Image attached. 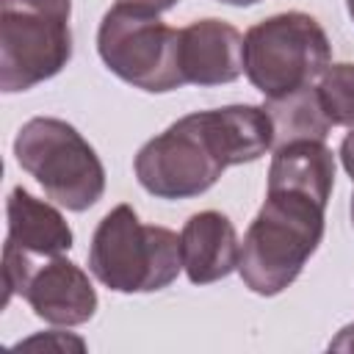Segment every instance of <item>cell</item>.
<instances>
[{"mask_svg": "<svg viewBox=\"0 0 354 354\" xmlns=\"http://www.w3.org/2000/svg\"><path fill=\"white\" fill-rule=\"evenodd\" d=\"M274 144V127L263 105H224L196 111L136 155V180L158 199H191L216 185L224 169L263 158Z\"/></svg>", "mask_w": 354, "mask_h": 354, "instance_id": "cell-1", "label": "cell"}, {"mask_svg": "<svg viewBox=\"0 0 354 354\" xmlns=\"http://www.w3.org/2000/svg\"><path fill=\"white\" fill-rule=\"evenodd\" d=\"M326 205L310 194L268 188L266 202L249 224L238 274L243 285L257 296L282 293L315 254L324 238Z\"/></svg>", "mask_w": 354, "mask_h": 354, "instance_id": "cell-2", "label": "cell"}, {"mask_svg": "<svg viewBox=\"0 0 354 354\" xmlns=\"http://www.w3.org/2000/svg\"><path fill=\"white\" fill-rule=\"evenodd\" d=\"M183 268L180 238L169 227L141 224L130 205L102 216L88 246V271L116 293H155Z\"/></svg>", "mask_w": 354, "mask_h": 354, "instance_id": "cell-3", "label": "cell"}, {"mask_svg": "<svg viewBox=\"0 0 354 354\" xmlns=\"http://www.w3.org/2000/svg\"><path fill=\"white\" fill-rule=\"evenodd\" d=\"M14 155L44 194L72 213L97 205L105 191L100 155L64 119L36 116L25 122L14 138Z\"/></svg>", "mask_w": 354, "mask_h": 354, "instance_id": "cell-4", "label": "cell"}, {"mask_svg": "<svg viewBox=\"0 0 354 354\" xmlns=\"http://www.w3.org/2000/svg\"><path fill=\"white\" fill-rule=\"evenodd\" d=\"M72 0H0V88L28 91L72 58Z\"/></svg>", "mask_w": 354, "mask_h": 354, "instance_id": "cell-5", "label": "cell"}, {"mask_svg": "<svg viewBox=\"0 0 354 354\" xmlns=\"http://www.w3.org/2000/svg\"><path fill=\"white\" fill-rule=\"evenodd\" d=\"M97 53L119 80L141 91L166 94L185 86L180 30L169 28L152 8L133 3L108 8L97 30Z\"/></svg>", "mask_w": 354, "mask_h": 354, "instance_id": "cell-6", "label": "cell"}, {"mask_svg": "<svg viewBox=\"0 0 354 354\" xmlns=\"http://www.w3.org/2000/svg\"><path fill=\"white\" fill-rule=\"evenodd\" d=\"M332 47L321 22L304 11H282L243 36V72L266 97L310 86L329 66Z\"/></svg>", "mask_w": 354, "mask_h": 354, "instance_id": "cell-7", "label": "cell"}, {"mask_svg": "<svg viewBox=\"0 0 354 354\" xmlns=\"http://www.w3.org/2000/svg\"><path fill=\"white\" fill-rule=\"evenodd\" d=\"M17 293L30 304L33 315L55 326H80L97 313V290L88 274L61 254L30 263Z\"/></svg>", "mask_w": 354, "mask_h": 354, "instance_id": "cell-8", "label": "cell"}, {"mask_svg": "<svg viewBox=\"0 0 354 354\" xmlns=\"http://www.w3.org/2000/svg\"><path fill=\"white\" fill-rule=\"evenodd\" d=\"M180 72L194 86L232 83L243 72V36L224 19H196L180 30Z\"/></svg>", "mask_w": 354, "mask_h": 354, "instance_id": "cell-9", "label": "cell"}, {"mask_svg": "<svg viewBox=\"0 0 354 354\" xmlns=\"http://www.w3.org/2000/svg\"><path fill=\"white\" fill-rule=\"evenodd\" d=\"M183 268L194 285H210L230 277L241 260V243L232 221L218 210L194 213L180 235Z\"/></svg>", "mask_w": 354, "mask_h": 354, "instance_id": "cell-10", "label": "cell"}, {"mask_svg": "<svg viewBox=\"0 0 354 354\" xmlns=\"http://www.w3.org/2000/svg\"><path fill=\"white\" fill-rule=\"evenodd\" d=\"M6 216H8V235H6L8 246L39 257H55L72 249L75 238L61 210H55L50 202L36 199L22 185L11 188L6 202Z\"/></svg>", "mask_w": 354, "mask_h": 354, "instance_id": "cell-11", "label": "cell"}, {"mask_svg": "<svg viewBox=\"0 0 354 354\" xmlns=\"http://www.w3.org/2000/svg\"><path fill=\"white\" fill-rule=\"evenodd\" d=\"M335 185V155L324 141H293L274 149L268 188H288L329 202Z\"/></svg>", "mask_w": 354, "mask_h": 354, "instance_id": "cell-12", "label": "cell"}, {"mask_svg": "<svg viewBox=\"0 0 354 354\" xmlns=\"http://www.w3.org/2000/svg\"><path fill=\"white\" fill-rule=\"evenodd\" d=\"M266 113L274 127L271 149H279L293 141H324L329 136V116L318 97V88L301 86L282 97H266Z\"/></svg>", "mask_w": 354, "mask_h": 354, "instance_id": "cell-13", "label": "cell"}, {"mask_svg": "<svg viewBox=\"0 0 354 354\" xmlns=\"http://www.w3.org/2000/svg\"><path fill=\"white\" fill-rule=\"evenodd\" d=\"M318 97L332 124L354 127V64H329L321 72Z\"/></svg>", "mask_w": 354, "mask_h": 354, "instance_id": "cell-14", "label": "cell"}, {"mask_svg": "<svg viewBox=\"0 0 354 354\" xmlns=\"http://www.w3.org/2000/svg\"><path fill=\"white\" fill-rule=\"evenodd\" d=\"M55 335L58 332H50V335H36V337H30V340H25V343H17V348H28V346H39V343H44V346H58V348H69V346H77V348H83V340H77V337H61V340H55Z\"/></svg>", "mask_w": 354, "mask_h": 354, "instance_id": "cell-15", "label": "cell"}, {"mask_svg": "<svg viewBox=\"0 0 354 354\" xmlns=\"http://www.w3.org/2000/svg\"><path fill=\"white\" fill-rule=\"evenodd\" d=\"M329 351H354V324L337 332V337L329 343Z\"/></svg>", "mask_w": 354, "mask_h": 354, "instance_id": "cell-16", "label": "cell"}, {"mask_svg": "<svg viewBox=\"0 0 354 354\" xmlns=\"http://www.w3.org/2000/svg\"><path fill=\"white\" fill-rule=\"evenodd\" d=\"M340 160H343V169L348 171V177L354 180V130L340 144Z\"/></svg>", "mask_w": 354, "mask_h": 354, "instance_id": "cell-17", "label": "cell"}, {"mask_svg": "<svg viewBox=\"0 0 354 354\" xmlns=\"http://www.w3.org/2000/svg\"><path fill=\"white\" fill-rule=\"evenodd\" d=\"M119 3H133V6H144V8H152V11H169L174 8L180 0H119Z\"/></svg>", "mask_w": 354, "mask_h": 354, "instance_id": "cell-18", "label": "cell"}, {"mask_svg": "<svg viewBox=\"0 0 354 354\" xmlns=\"http://www.w3.org/2000/svg\"><path fill=\"white\" fill-rule=\"evenodd\" d=\"M218 3H227V6H235V8H246V6H254L260 0H218Z\"/></svg>", "mask_w": 354, "mask_h": 354, "instance_id": "cell-19", "label": "cell"}, {"mask_svg": "<svg viewBox=\"0 0 354 354\" xmlns=\"http://www.w3.org/2000/svg\"><path fill=\"white\" fill-rule=\"evenodd\" d=\"M346 6H348V14H351V19H354V0H346Z\"/></svg>", "mask_w": 354, "mask_h": 354, "instance_id": "cell-20", "label": "cell"}, {"mask_svg": "<svg viewBox=\"0 0 354 354\" xmlns=\"http://www.w3.org/2000/svg\"><path fill=\"white\" fill-rule=\"evenodd\" d=\"M351 221H354V196H351Z\"/></svg>", "mask_w": 354, "mask_h": 354, "instance_id": "cell-21", "label": "cell"}]
</instances>
